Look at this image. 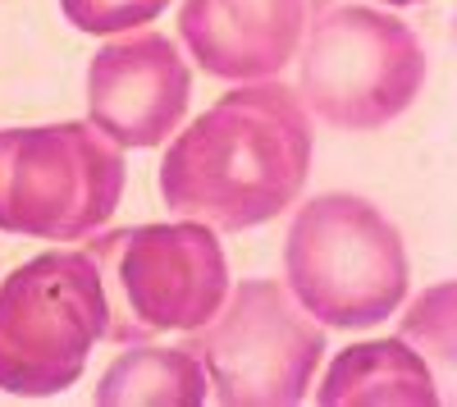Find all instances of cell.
<instances>
[{"label":"cell","instance_id":"1","mask_svg":"<svg viewBox=\"0 0 457 407\" xmlns=\"http://www.w3.org/2000/svg\"><path fill=\"white\" fill-rule=\"evenodd\" d=\"M312 115L279 79L234 83L165 142L156 188L170 215L243 234L279 220L312 174Z\"/></svg>","mask_w":457,"mask_h":407},{"label":"cell","instance_id":"2","mask_svg":"<svg viewBox=\"0 0 457 407\" xmlns=\"http://www.w3.org/2000/svg\"><path fill=\"white\" fill-rule=\"evenodd\" d=\"M407 243L375 202L316 193L284 238V284L325 329H375L407 298Z\"/></svg>","mask_w":457,"mask_h":407},{"label":"cell","instance_id":"3","mask_svg":"<svg viewBox=\"0 0 457 407\" xmlns=\"http://www.w3.org/2000/svg\"><path fill=\"white\" fill-rule=\"evenodd\" d=\"M293 69V92L312 120L343 133H375L403 120L426 92L430 55L394 10L325 5L307 19Z\"/></svg>","mask_w":457,"mask_h":407},{"label":"cell","instance_id":"4","mask_svg":"<svg viewBox=\"0 0 457 407\" xmlns=\"http://www.w3.org/2000/svg\"><path fill=\"white\" fill-rule=\"evenodd\" d=\"M105 288V344L193 335L228 293V256L202 220H161L83 238Z\"/></svg>","mask_w":457,"mask_h":407},{"label":"cell","instance_id":"5","mask_svg":"<svg viewBox=\"0 0 457 407\" xmlns=\"http://www.w3.org/2000/svg\"><path fill=\"white\" fill-rule=\"evenodd\" d=\"M105 339V288L87 247H51L0 279V394L51 398L83 380Z\"/></svg>","mask_w":457,"mask_h":407},{"label":"cell","instance_id":"6","mask_svg":"<svg viewBox=\"0 0 457 407\" xmlns=\"http://www.w3.org/2000/svg\"><path fill=\"white\" fill-rule=\"evenodd\" d=\"M124 146L87 120L0 129V234L83 243L124 202Z\"/></svg>","mask_w":457,"mask_h":407},{"label":"cell","instance_id":"7","mask_svg":"<svg viewBox=\"0 0 457 407\" xmlns=\"http://www.w3.org/2000/svg\"><path fill=\"white\" fill-rule=\"evenodd\" d=\"M206 366L211 398L224 407L307 403L325 361V325L302 311L284 279L247 275L228 284L220 311L183 335Z\"/></svg>","mask_w":457,"mask_h":407},{"label":"cell","instance_id":"8","mask_svg":"<svg viewBox=\"0 0 457 407\" xmlns=\"http://www.w3.org/2000/svg\"><path fill=\"white\" fill-rule=\"evenodd\" d=\"M87 124L124 152H151L174 137L193 101V69L165 32L133 28L87 60Z\"/></svg>","mask_w":457,"mask_h":407},{"label":"cell","instance_id":"9","mask_svg":"<svg viewBox=\"0 0 457 407\" xmlns=\"http://www.w3.org/2000/svg\"><path fill=\"white\" fill-rule=\"evenodd\" d=\"M307 19V0H183L179 46L220 83H261L293 64Z\"/></svg>","mask_w":457,"mask_h":407},{"label":"cell","instance_id":"10","mask_svg":"<svg viewBox=\"0 0 457 407\" xmlns=\"http://www.w3.org/2000/svg\"><path fill=\"white\" fill-rule=\"evenodd\" d=\"M320 407H435L444 403L439 376L411 344L366 339L343 348L312 385Z\"/></svg>","mask_w":457,"mask_h":407},{"label":"cell","instance_id":"11","mask_svg":"<svg viewBox=\"0 0 457 407\" xmlns=\"http://www.w3.org/2000/svg\"><path fill=\"white\" fill-rule=\"evenodd\" d=\"M211 398V380L202 357L187 344H120L114 361L92 385V403L101 407H202Z\"/></svg>","mask_w":457,"mask_h":407},{"label":"cell","instance_id":"12","mask_svg":"<svg viewBox=\"0 0 457 407\" xmlns=\"http://www.w3.org/2000/svg\"><path fill=\"white\" fill-rule=\"evenodd\" d=\"M398 339L411 344L430 361L439 385H448V376H453V284L448 279L430 284L426 293H416L407 303V311L398 316Z\"/></svg>","mask_w":457,"mask_h":407},{"label":"cell","instance_id":"13","mask_svg":"<svg viewBox=\"0 0 457 407\" xmlns=\"http://www.w3.org/2000/svg\"><path fill=\"white\" fill-rule=\"evenodd\" d=\"M170 0H60V14L87 37H120L161 19Z\"/></svg>","mask_w":457,"mask_h":407},{"label":"cell","instance_id":"14","mask_svg":"<svg viewBox=\"0 0 457 407\" xmlns=\"http://www.w3.org/2000/svg\"><path fill=\"white\" fill-rule=\"evenodd\" d=\"M385 10H411V5H426V0H379Z\"/></svg>","mask_w":457,"mask_h":407},{"label":"cell","instance_id":"15","mask_svg":"<svg viewBox=\"0 0 457 407\" xmlns=\"http://www.w3.org/2000/svg\"><path fill=\"white\" fill-rule=\"evenodd\" d=\"M325 5H334V0H307V10H312V14H320Z\"/></svg>","mask_w":457,"mask_h":407}]
</instances>
